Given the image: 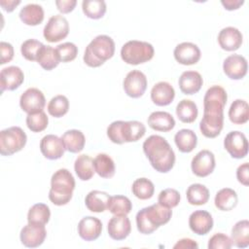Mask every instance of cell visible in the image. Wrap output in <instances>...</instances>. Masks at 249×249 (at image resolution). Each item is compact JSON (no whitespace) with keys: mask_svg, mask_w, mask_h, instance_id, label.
Instances as JSON below:
<instances>
[{"mask_svg":"<svg viewBox=\"0 0 249 249\" xmlns=\"http://www.w3.org/2000/svg\"><path fill=\"white\" fill-rule=\"evenodd\" d=\"M172 216L171 208L155 203L142 208L136 214L137 230L142 234H151L160 226L169 222Z\"/></svg>","mask_w":249,"mask_h":249,"instance_id":"7a4b0ae2","label":"cell"},{"mask_svg":"<svg viewBox=\"0 0 249 249\" xmlns=\"http://www.w3.org/2000/svg\"><path fill=\"white\" fill-rule=\"evenodd\" d=\"M37 62L43 69L50 71L55 68L59 64L60 60L55 49L51 46H44L39 53Z\"/></svg>","mask_w":249,"mask_h":249,"instance_id":"f35d334b","label":"cell"},{"mask_svg":"<svg viewBox=\"0 0 249 249\" xmlns=\"http://www.w3.org/2000/svg\"><path fill=\"white\" fill-rule=\"evenodd\" d=\"M40 150L48 160H58L66 151L61 138L54 134H47L40 141Z\"/></svg>","mask_w":249,"mask_h":249,"instance_id":"9a60e30c","label":"cell"},{"mask_svg":"<svg viewBox=\"0 0 249 249\" xmlns=\"http://www.w3.org/2000/svg\"><path fill=\"white\" fill-rule=\"evenodd\" d=\"M115 53V42L108 35H98L87 46L84 62L89 67H99Z\"/></svg>","mask_w":249,"mask_h":249,"instance_id":"277c9868","label":"cell"},{"mask_svg":"<svg viewBox=\"0 0 249 249\" xmlns=\"http://www.w3.org/2000/svg\"><path fill=\"white\" fill-rule=\"evenodd\" d=\"M0 50H1V64H6L10 62L14 57V48L13 46L8 43L2 41L0 43Z\"/></svg>","mask_w":249,"mask_h":249,"instance_id":"f907efd6","label":"cell"},{"mask_svg":"<svg viewBox=\"0 0 249 249\" xmlns=\"http://www.w3.org/2000/svg\"><path fill=\"white\" fill-rule=\"evenodd\" d=\"M60 138L64 143L66 151L70 153H80L85 147L86 137L79 129H69L65 131Z\"/></svg>","mask_w":249,"mask_h":249,"instance_id":"83f0119b","label":"cell"},{"mask_svg":"<svg viewBox=\"0 0 249 249\" xmlns=\"http://www.w3.org/2000/svg\"><path fill=\"white\" fill-rule=\"evenodd\" d=\"M45 45L38 40L28 39L20 46V53L22 56L29 61H37L39 53Z\"/></svg>","mask_w":249,"mask_h":249,"instance_id":"ee69618b","label":"cell"},{"mask_svg":"<svg viewBox=\"0 0 249 249\" xmlns=\"http://www.w3.org/2000/svg\"><path fill=\"white\" fill-rule=\"evenodd\" d=\"M147 122L149 126L156 131L167 132L175 126V120L173 116L164 111H155L151 113Z\"/></svg>","mask_w":249,"mask_h":249,"instance_id":"d4e9b609","label":"cell"},{"mask_svg":"<svg viewBox=\"0 0 249 249\" xmlns=\"http://www.w3.org/2000/svg\"><path fill=\"white\" fill-rule=\"evenodd\" d=\"M74 170L78 178L82 181H89L93 177L94 167L93 160L89 155H80L75 160Z\"/></svg>","mask_w":249,"mask_h":249,"instance_id":"836d02e7","label":"cell"},{"mask_svg":"<svg viewBox=\"0 0 249 249\" xmlns=\"http://www.w3.org/2000/svg\"><path fill=\"white\" fill-rule=\"evenodd\" d=\"M155 50L152 44L144 41H127L121 49L122 59L130 65H138L153 58Z\"/></svg>","mask_w":249,"mask_h":249,"instance_id":"5b68a950","label":"cell"},{"mask_svg":"<svg viewBox=\"0 0 249 249\" xmlns=\"http://www.w3.org/2000/svg\"><path fill=\"white\" fill-rule=\"evenodd\" d=\"M26 125L32 132H41L45 130L49 124V118L44 111L27 114L26 117Z\"/></svg>","mask_w":249,"mask_h":249,"instance_id":"f6af8a7d","label":"cell"},{"mask_svg":"<svg viewBox=\"0 0 249 249\" xmlns=\"http://www.w3.org/2000/svg\"><path fill=\"white\" fill-rule=\"evenodd\" d=\"M51 218L50 207L45 203H36L32 205L27 213V222L29 224L45 226Z\"/></svg>","mask_w":249,"mask_h":249,"instance_id":"74e56055","label":"cell"},{"mask_svg":"<svg viewBox=\"0 0 249 249\" xmlns=\"http://www.w3.org/2000/svg\"><path fill=\"white\" fill-rule=\"evenodd\" d=\"M69 110V100L65 95L58 94L53 96L48 104V112L54 118L63 117Z\"/></svg>","mask_w":249,"mask_h":249,"instance_id":"7bdbcfd3","label":"cell"},{"mask_svg":"<svg viewBox=\"0 0 249 249\" xmlns=\"http://www.w3.org/2000/svg\"><path fill=\"white\" fill-rule=\"evenodd\" d=\"M60 62H70L74 60L78 54V48L74 43L65 42L55 48Z\"/></svg>","mask_w":249,"mask_h":249,"instance_id":"7dc6e473","label":"cell"},{"mask_svg":"<svg viewBox=\"0 0 249 249\" xmlns=\"http://www.w3.org/2000/svg\"><path fill=\"white\" fill-rule=\"evenodd\" d=\"M110 196L106 192L93 190L86 196L85 204L89 211L101 213L107 209Z\"/></svg>","mask_w":249,"mask_h":249,"instance_id":"4316f807","label":"cell"},{"mask_svg":"<svg viewBox=\"0 0 249 249\" xmlns=\"http://www.w3.org/2000/svg\"><path fill=\"white\" fill-rule=\"evenodd\" d=\"M248 64L244 56L240 54H231L224 60L223 70L226 76L231 80H241L247 74Z\"/></svg>","mask_w":249,"mask_h":249,"instance_id":"5bb4252c","label":"cell"},{"mask_svg":"<svg viewBox=\"0 0 249 249\" xmlns=\"http://www.w3.org/2000/svg\"><path fill=\"white\" fill-rule=\"evenodd\" d=\"M197 247H198V244L191 238H182V239L178 240L173 246L174 249H186V248L193 249V248H197Z\"/></svg>","mask_w":249,"mask_h":249,"instance_id":"db71d44e","label":"cell"},{"mask_svg":"<svg viewBox=\"0 0 249 249\" xmlns=\"http://www.w3.org/2000/svg\"><path fill=\"white\" fill-rule=\"evenodd\" d=\"M180 194L177 190L167 188L162 190L158 196V203H160L162 206H165L167 208H173L176 207L180 202Z\"/></svg>","mask_w":249,"mask_h":249,"instance_id":"bcb514c9","label":"cell"},{"mask_svg":"<svg viewBox=\"0 0 249 249\" xmlns=\"http://www.w3.org/2000/svg\"><path fill=\"white\" fill-rule=\"evenodd\" d=\"M146 132L145 125L138 121H122L121 136L124 143L136 142L141 139Z\"/></svg>","mask_w":249,"mask_h":249,"instance_id":"484cf974","label":"cell"},{"mask_svg":"<svg viewBox=\"0 0 249 249\" xmlns=\"http://www.w3.org/2000/svg\"><path fill=\"white\" fill-rule=\"evenodd\" d=\"M93 167L94 171L101 177V178H112L115 175L116 167L115 162L112 158L107 154H98L93 159Z\"/></svg>","mask_w":249,"mask_h":249,"instance_id":"d6a6232c","label":"cell"},{"mask_svg":"<svg viewBox=\"0 0 249 249\" xmlns=\"http://www.w3.org/2000/svg\"><path fill=\"white\" fill-rule=\"evenodd\" d=\"M224 148L233 159H243L248 154V141L244 133L233 130L229 132L224 139Z\"/></svg>","mask_w":249,"mask_h":249,"instance_id":"9c48e42d","label":"cell"},{"mask_svg":"<svg viewBox=\"0 0 249 249\" xmlns=\"http://www.w3.org/2000/svg\"><path fill=\"white\" fill-rule=\"evenodd\" d=\"M196 104L190 99H182L176 106V115L182 123L192 124L197 118Z\"/></svg>","mask_w":249,"mask_h":249,"instance_id":"d590c367","label":"cell"},{"mask_svg":"<svg viewBox=\"0 0 249 249\" xmlns=\"http://www.w3.org/2000/svg\"><path fill=\"white\" fill-rule=\"evenodd\" d=\"M46 105L44 93L36 88L27 89L19 98V106L21 110L27 114H34L43 111Z\"/></svg>","mask_w":249,"mask_h":249,"instance_id":"8fae6325","label":"cell"},{"mask_svg":"<svg viewBox=\"0 0 249 249\" xmlns=\"http://www.w3.org/2000/svg\"><path fill=\"white\" fill-rule=\"evenodd\" d=\"M221 4L224 6V8L228 11H233L239 9L243 4V0H222Z\"/></svg>","mask_w":249,"mask_h":249,"instance_id":"11a10c76","label":"cell"},{"mask_svg":"<svg viewBox=\"0 0 249 249\" xmlns=\"http://www.w3.org/2000/svg\"><path fill=\"white\" fill-rule=\"evenodd\" d=\"M229 119L234 124H244L249 120V105L243 99H235L229 109Z\"/></svg>","mask_w":249,"mask_h":249,"instance_id":"1f68e13d","label":"cell"},{"mask_svg":"<svg viewBox=\"0 0 249 249\" xmlns=\"http://www.w3.org/2000/svg\"><path fill=\"white\" fill-rule=\"evenodd\" d=\"M18 16L24 24L35 26L44 20V10L41 5L27 4L21 8Z\"/></svg>","mask_w":249,"mask_h":249,"instance_id":"f546056e","label":"cell"},{"mask_svg":"<svg viewBox=\"0 0 249 249\" xmlns=\"http://www.w3.org/2000/svg\"><path fill=\"white\" fill-rule=\"evenodd\" d=\"M107 209L113 215H127L132 209V203L130 199L124 196H110Z\"/></svg>","mask_w":249,"mask_h":249,"instance_id":"ab89813d","label":"cell"},{"mask_svg":"<svg viewBox=\"0 0 249 249\" xmlns=\"http://www.w3.org/2000/svg\"><path fill=\"white\" fill-rule=\"evenodd\" d=\"M102 231L101 221L92 216L84 217L78 224V233L80 237L86 241H93L97 239Z\"/></svg>","mask_w":249,"mask_h":249,"instance_id":"ffe728a7","label":"cell"},{"mask_svg":"<svg viewBox=\"0 0 249 249\" xmlns=\"http://www.w3.org/2000/svg\"><path fill=\"white\" fill-rule=\"evenodd\" d=\"M82 10L89 18L99 19L106 13V3L103 0H84Z\"/></svg>","mask_w":249,"mask_h":249,"instance_id":"60d3db41","label":"cell"},{"mask_svg":"<svg viewBox=\"0 0 249 249\" xmlns=\"http://www.w3.org/2000/svg\"><path fill=\"white\" fill-rule=\"evenodd\" d=\"M243 41L241 32L232 26L223 28L218 34V43L220 47L227 52H233L240 48Z\"/></svg>","mask_w":249,"mask_h":249,"instance_id":"44dd1931","label":"cell"},{"mask_svg":"<svg viewBox=\"0 0 249 249\" xmlns=\"http://www.w3.org/2000/svg\"><path fill=\"white\" fill-rule=\"evenodd\" d=\"M174 142L180 152L191 153L196 147L197 136L192 129L182 128L176 132Z\"/></svg>","mask_w":249,"mask_h":249,"instance_id":"4dcf8cb0","label":"cell"},{"mask_svg":"<svg viewBox=\"0 0 249 249\" xmlns=\"http://www.w3.org/2000/svg\"><path fill=\"white\" fill-rule=\"evenodd\" d=\"M236 178L240 184H242L244 186L249 185V164H248V162H244L237 167Z\"/></svg>","mask_w":249,"mask_h":249,"instance_id":"816d5d0a","label":"cell"},{"mask_svg":"<svg viewBox=\"0 0 249 249\" xmlns=\"http://www.w3.org/2000/svg\"><path fill=\"white\" fill-rule=\"evenodd\" d=\"M227 91L221 86L210 87L203 97V114L224 115L227 104Z\"/></svg>","mask_w":249,"mask_h":249,"instance_id":"52a82bcc","label":"cell"},{"mask_svg":"<svg viewBox=\"0 0 249 249\" xmlns=\"http://www.w3.org/2000/svg\"><path fill=\"white\" fill-rule=\"evenodd\" d=\"M143 152L153 168L160 173L170 171L175 163V154L165 138L151 135L143 143Z\"/></svg>","mask_w":249,"mask_h":249,"instance_id":"6da1fadb","label":"cell"},{"mask_svg":"<svg viewBox=\"0 0 249 249\" xmlns=\"http://www.w3.org/2000/svg\"><path fill=\"white\" fill-rule=\"evenodd\" d=\"M132 194L139 199L145 200L153 196L155 193V186L153 182L147 178H138L132 183Z\"/></svg>","mask_w":249,"mask_h":249,"instance_id":"b9f144b4","label":"cell"},{"mask_svg":"<svg viewBox=\"0 0 249 249\" xmlns=\"http://www.w3.org/2000/svg\"><path fill=\"white\" fill-rule=\"evenodd\" d=\"M27 136L19 126H11L0 132V154L11 156L23 149Z\"/></svg>","mask_w":249,"mask_h":249,"instance_id":"8992f818","label":"cell"},{"mask_svg":"<svg viewBox=\"0 0 249 249\" xmlns=\"http://www.w3.org/2000/svg\"><path fill=\"white\" fill-rule=\"evenodd\" d=\"M20 4L19 0H1L0 1V6L2 7V9L8 13L13 12L17 6H18Z\"/></svg>","mask_w":249,"mask_h":249,"instance_id":"9f6ffc18","label":"cell"},{"mask_svg":"<svg viewBox=\"0 0 249 249\" xmlns=\"http://www.w3.org/2000/svg\"><path fill=\"white\" fill-rule=\"evenodd\" d=\"M77 5L76 0H56L55 6L61 14H68L74 10Z\"/></svg>","mask_w":249,"mask_h":249,"instance_id":"f5cc1de1","label":"cell"},{"mask_svg":"<svg viewBox=\"0 0 249 249\" xmlns=\"http://www.w3.org/2000/svg\"><path fill=\"white\" fill-rule=\"evenodd\" d=\"M232 245L238 248H246L249 245V221L241 220L234 224L231 229Z\"/></svg>","mask_w":249,"mask_h":249,"instance_id":"e575fe53","label":"cell"},{"mask_svg":"<svg viewBox=\"0 0 249 249\" xmlns=\"http://www.w3.org/2000/svg\"><path fill=\"white\" fill-rule=\"evenodd\" d=\"M224 125V115H209L203 114L199 123V129L201 133L207 138L217 137Z\"/></svg>","mask_w":249,"mask_h":249,"instance_id":"603a6c76","label":"cell"},{"mask_svg":"<svg viewBox=\"0 0 249 249\" xmlns=\"http://www.w3.org/2000/svg\"><path fill=\"white\" fill-rule=\"evenodd\" d=\"M175 97L173 87L167 82H159L151 89V99L157 106H167Z\"/></svg>","mask_w":249,"mask_h":249,"instance_id":"7402d4cb","label":"cell"},{"mask_svg":"<svg viewBox=\"0 0 249 249\" xmlns=\"http://www.w3.org/2000/svg\"><path fill=\"white\" fill-rule=\"evenodd\" d=\"M215 156L209 150L199 151L192 160L191 168L197 177H206L210 175L215 168Z\"/></svg>","mask_w":249,"mask_h":249,"instance_id":"7c38bea8","label":"cell"},{"mask_svg":"<svg viewBox=\"0 0 249 249\" xmlns=\"http://www.w3.org/2000/svg\"><path fill=\"white\" fill-rule=\"evenodd\" d=\"M74 189L75 179L73 175L68 169L60 168L56 170L51 178L49 199L54 205H65L71 200Z\"/></svg>","mask_w":249,"mask_h":249,"instance_id":"3957f363","label":"cell"},{"mask_svg":"<svg viewBox=\"0 0 249 249\" xmlns=\"http://www.w3.org/2000/svg\"><path fill=\"white\" fill-rule=\"evenodd\" d=\"M174 58L177 62L183 65H193L200 59L199 48L191 42H183L178 44L173 52Z\"/></svg>","mask_w":249,"mask_h":249,"instance_id":"2e32d148","label":"cell"},{"mask_svg":"<svg viewBox=\"0 0 249 249\" xmlns=\"http://www.w3.org/2000/svg\"><path fill=\"white\" fill-rule=\"evenodd\" d=\"M232 246L231 239L225 233L218 232L212 235L208 240L209 249H230Z\"/></svg>","mask_w":249,"mask_h":249,"instance_id":"c3c4849f","label":"cell"},{"mask_svg":"<svg viewBox=\"0 0 249 249\" xmlns=\"http://www.w3.org/2000/svg\"><path fill=\"white\" fill-rule=\"evenodd\" d=\"M123 88L127 96L131 98L141 97L147 89L146 75L140 70L128 72L124 79Z\"/></svg>","mask_w":249,"mask_h":249,"instance_id":"30bf717a","label":"cell"},{"mask_svg":"<svg viewBox=\"0 0 249 249\" xmlns=\"http://www.w3.org/2000/svg\"><path fill=\"white\" fill-rule=\"evenodd\" d=\"M24 81V74L18 66H8L0 72L1 92L5 90H15L21 86Z\"/></svg>","mask_w":249,"mask_h":249,"instance_id":"e0dca14e","label":"cell"},{"mask_svg":"<svg viewBox=\"0 0 249 249\" xmlns=\"http://www.w3.org/2000/svg\"><path fill=\"white\" fill-rule=\"evenodd\" d=\"M121 125L122 121H115L109 124L107 127V136L115 144H124V141L121 136Z\"/></svg>","mask_w":249,"mask_h":249,"instance_id":"681fc988","label":"cell"},{"mask_svg":"<svg viewBox=\"0 0 249 249\" xmlns=\"http://www.w3.org/2000/svg\"><path fill=\"white\" fill-rule=\"evenodd\" d=\"M238 197L236 192L231 188H224L217 192L214 203L221 211H231L237 205Z\"/></svg>","mask_w":249,"mask_h":249,"instance_id":"f1b7e54d","label":"cell"},{"mask_svg":"<svg viewBox=\"0 0 249 249\" xmlns=\"http://www.w3.org/2000/svg\"><path fill=\"white\" fill-rule=\"evenodd\" d=\"M47 236V231L45 226L27 224L25 225L19 234L21 243L28 248H36L43 244Z\"/></svg>","mask_w":249,"mask_h":249,"instance_id":"4fadbf2b","label":"cell"},{"mask_svg":"<svg viewBox=\"0 0 249 249\" xmlns=\"http://www.w3.org/2000/svg\"><path fill=\"white\" fill-rule=\"evenodd\" d=\"M180 90L184 94L192 95L199 91L202 87L203 79L196 71H185L178 80Z\"/></svg>","mask_w":249,"mask_h":249,"instance_id":"cb8c5ba5","label":"cell"},{"mask_svg":"<svg viewBox=\"0 0 249 249\" xmlns=\"http://www.w3.org/2000/svg\"><path fill=\"white\" fill-rule=\"evenodd\" d=\"M189 227L197 235L207 234L213 228V218L205 210H196L189 217Z\"/></svg>","mask_w":249,"mask_h":249,"instance_id":"ac0fdd59","label":"cell"},{"mask_svg":"<svg viewBox=\"0 0 249 249\" xmlns=\"http://www.w3.org/2000/svg\"><path fill=\"white\" fill-rule=\"evenodd\" d=\"M69 33L68 20L61 15L51 17L44 27V38L50 43H56L66 38Z\"/></svg>","mask_w":249,"mask_h":249,"instance_id":"ba28073f","label":"cell"},{"mask_svg":"<svg viewBox=\"0 0 249 249\" xmlns=\"http://www.w3.org/2000/svg\"><path fill=\"white\" fill-rule=\"evenodd\" d=\"M107 230L112 239L124 240L131 231V224L126 215H114L108 222Z\"/></svg>","mask_w":249,"mask_h":249,"instance_id":"d6986e66","label":"cell"},{"mask_svg":"<svg viewBox=\"0 0 249 249\" xmlns=\"http://www.w3.org/2000/svg\"><path fill=\"white\" fill-rule=\"evenodd\" d=\"M209 190L199 183L190 185L186 191L187 200L192 205L205 204L209 199Z\"/></svg>","mask_w":249,"mask_h":249,"instance_id":"8d00e7d4","label":"cell"}]
</instances>
